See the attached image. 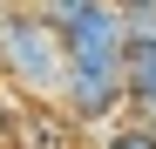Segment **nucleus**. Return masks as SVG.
I'll list each match as a JSON object with an SVG mask.
<instances>
[{
	"label": "nucleus",
	"mask_w": 156,
	"mask_h": 149,
	"mask_svg": "<svg viewBox=\"0 0 156 149\" xmlns=\"http://www.w3.org/2000/svg\"><path fill=\"white\" fill-rule=\"evenodd\" d=\"M0 74L41 109H61L68 95V34L34 7H0Z\"/></svg>",
	"instance_id": "f257e3e1"
},
{
	"label": "nucleus",
	"mask_w": 156,
	"mask_h": 149,
	"mask_svg": "<svg viewBox=\"0 0 156 149\" xmlns=\"http://www.w3.org/2000/svg\"><path fill=\"white\" fill-rule=\"evenodd\" d=\"M129 102L156 122V41H129Z\"/></svg>",
	"instance_id": "f03ea898"
},
{
	"label": "nucleus",
	"mask_w": 156,
	"mask_h": 149,
	"mask_svg": "<svg viewBox=\"0 0 156 149\" xmlns=\"http://www.w3.org/2000/svg\"><path fill=\"white\" fill-rule=\"evenodd\" d=\"M95 7H102V0H34V14H41V20H55L61 34H68L82 14H95Z\"/></svg>",
	"instance_id": "7ed1b4c3"
},
{
	"label": "nucleus",
	"mask_w": 156,
	"mask_h": 149,
	"mask_svg": "<svg viewBox=\"0 0 156 149\" xmlns=\"http://www.w3.org/2000/svg\"><path fill=\"white\" fill-rule=\"evenodd\" d=\"M102 149H156V122H122L102 136Z\"/></svg>",
	"instance_id": "20e7f679"
},
{
	"label": "nucleus",
	"mask_w": 156,
	"mask_h": 149,
	"mask_svg": "<svg viewBox=\"0 0 156 149\" xmlns=\"http://www.w3.org/2000/svg\"><path fill=\"white\" fill-rule=\"evenodd\" d=\"M7 129H14V109H7V88H0V142H7Z\"/></svg>",
	"instance_id": "39448f33"
}]
</instances>
